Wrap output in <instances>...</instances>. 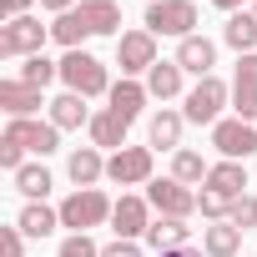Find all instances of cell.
Masks as SVG:
<instances>
[{
    "label": "cell",
    "mask_w": 257,
    "mask_h": 257,
    "mask_svg": "<svg viewBox=\"0 0 257 257\" xmlns=\"http://www.w3.org/2000/svg\"><path fill=\"white\" fill-rule=\"evenodd\" d=\"M91 36H121V6L116 0H81L76 11L51 21V41L66 51H81V41Z\"/></svg>",
    "instance_id": "obj_1"
},
{
    "label": "cell",
    "mask_w": 257,
    "mask_h": 257,
    "mask_svg": "<svg viewBox=\"0 0 257 257\" xmlns=\"http://www.w3.org/2000/svg\"><path fill=\"white\" fill-rule=\"evenodd\" d=\"M61 147V126L56 121H6V132H0V167H6L11 177L26 167V152L36 157H51Z\"/></svg>",
    "instance_id": "obj_2"
},
{
    "label": "cell",
    "mask_w": 257,
    "mask_h": 257,
    "mask_svg": "<svg viewBox=\"0 0 257 257\" xmlns=\"http://www.w3.org/2000/svg\"><path fill=\"white\" fill-rule=\"evenodd\" d=\"M61 81H66V91H76V96H111V76H106V61H96L91 51H66L61 56Z\"/></svg>",
    "instance_id": "obj_3"
},
{
    "label": "cell",
    "mask_w": 257,
    "mask_h": 257,
    "mask_svg": "<svg viewBox=\"0 0 257 257\" xmlns=\"http://www.w3.org/2000/svg\"><path fill=\"white\" fill-rule=\"evenodd\" d=\"M227 101H232V81H222V76H202V81L182 96V116H187L192 126H217Z\"/></svg>",
    "instance_id": "obj_4"
},
{
    "label": "cell",
    "mask_w": 257,
    "mask_h": 257,
    "mask_svg": "<svg viewBox=\"0 0 257 257\" xmlns=\"http://www.w3.org/2000/svg\"><path fill=\"white\" fill-rule=\"evenodd\" d=\"M111 197L101 192V187H76L56 212H61V227H71V232H91V227H101V222H111Z\"/></svg>",
    "instance_id": "obj_5"
},
{
    "label": "cell",
    "mask_w": 257,
    "mask_h": 257,
    "mask_svg": "<svg viewBox=\"0 0 257 257\" xmlns=\"http://www.w3.org/2000/svg\"><path fill=\"white\" fill-rule=\"evenodd\" d=\"M147 31L187 41V36H197V6L192 0H152L147 6Z\"/></svg>",
    "instance_id": "obj_6"
},
{
    "label": "cell",
    "mask_w": 257,
    "mask_h": 257,
    "mask_svg": "<svg viewBox=\"0 0 257 257\" xmlns=\"http://www.w3.org/2000/svg\"><path fill=\"white\" fill-rule=\"evenodd\" d=\"M46 36H51V26H41L36 16H16V21L0 26V56H6V61L26 56V61H31V56H41Z\"/></svg>",
    "instance_id": "obj_7"
},
{
    "label": "cell",
    "mask_w": 257,
    "mask_h": 257,
    "mask_svg": "<svg viewBox=\"0 0 257 257\" xmlns=\"http://www.w3.org/2000/svg\"><path fill=\"white\" fill-rule=\"evenodd\" d=\"M212 147L222 152V162H247L257 152V126L242 121V116H222L212 126Z\"/></svg>",
    "instance_id": "obj_8"
},
{
    "label": "cell",
    "mask_w": 257,
    "mask_h": 257,
    "mask_svg": "<svg viewBox=\"0 0 257 257\" xmlns=\"http://www.w3.org/2000/svg\"><path fill=\"white\" fill-rule=\"evenodd\" d=\"M147 202H152V212L157 217H192L197 212V192L187 187V182H177V177H162V182H147Z\"/></svg>",
    "instance_id": "obj_9"
},
{
    "label": "cell",
    "mask_w": 257,
    "mask_h": 257,
    "mask_svg": "<svg viewBox=\"0 0 257 257\" xmlns=\"http://www.w3.org/2000/svg\"><path fill=\"white\" fill-rule=\"evenodd\" d=\"M116 66H121V76H142V71H152L157 66V36L152 31H121L116 36Z\"/></svg>",
    "instance_id": "obj_10"
},
{
    "label": "cell",
    "mask_w": 257,
    "mask_h": 257,
    "mask_svg": "<svg viewBox=\"0 0 257 257\" xmlns=\"http://www.w3.org/2000/svg\"><path fill=\"white\" fill-rule=\"evenodd\" d=\"M106 177H111L116 187H142V182H152V147H121V152H111Z\"/></svg>",
    "instance_id": "obj_11"
},
{
    "label": "cell",
    "mask_w": 257,
    "mask_h": 257,
    "mask_svg": "<svg viewBox=\"0 0 257 257\" xmlns=\"http://www.w3.org/2000/svg\"><path fill=\"white\" fill-rule=\"evenodd\" d=\"M111 227H116V237H126V242L147 237V227H152V202H147V197H132V192H126V197L111 207Z\"/></svg>",
    "instance_id": "obj_12"
},
{
    "label": "cell",
    "mask_w": 257,
    "mask_h": 257,
    "mask_svg": "<svg viewBox=\"0 0 257 257\" xmlns=\"http://www.w3.org/2000/svg\"><path fill=\"white\" fill-rule=\"evenodd\" d=\"M232 106L242 121L257 126V51L252 56H237V71H232Z\"/></svg>",
    "instance_id": "obj_13"
},
{
    "label": "cell",
    "mask_w": 257,
    "mask_h": 257,
    "mask_svg": "<svg viewBox=\"0 0 257 257\" xmlns=\"http://www.w3.org/2000/svg\"><path fill=\"white\" fill-rule=\"evenodd\" d=\"M41 106H46V101H41V91H36V86H26L21 76L0 81V111H6L11 121H31Z\"/></svg>",
    "instance_id": "obj_14"
},
{
    "label": "cell",
    "mask_w": 257,
    "mask_h": 257,
    "mask_svg": "<svg viewBox=\"0 0 257 257\" xmlns=\"http://www.w3.org/2000/svg\"><path fill=\"white\" fill-rule=\"evenodd\" d=\"M177 66L202 81V76H212V66H217V46H212L207 36H187V41H177Z\"/></svg>",
    "instance_id": "obj_15"
},
{
    "label": "cell",
    "mask_w": 257,
    "mask_h": 257,
    "mask_svg": "<svg viewBox=\"0 0 257 257\" xmlns=\"http://www.w3.org/2000/svg\"><path fill=\"white\" fill-rule=\"evenodd\" d=\"M86 132H91V147H111V152H121V147H126V132H132V121L116 116V111L106 106V111H96V116H91Z\"/></svg>",
    "instance_id": "obj_16"
},
{
    "label": "cell",
    "mask_w": 257,
    "mask_h": 257,
    "mask_svg": "<svg viewBox=\"0 0 257 257\" xmlns=\"http://www.w3.org/2000/svg\"><path fill=\"white\" fill-rule=\"evenodd\" d=\"M182 126H187V116L162 106V111L152 116V126H147V142L162 147V152H182Z\"/></svg>",
    "instance_id": "obj_17"
},
{
    "label": "cell",
    "mask_w": 257,
    "mask_h": 257,
    "mask_svg": "<svg viewBox=\"0 0 257 257\" xmlns=\"http://www.w3.org/2000/svg\"><path fill=\"white\" fill-rule=\"evenodd\" d=\"M207 192H217V197H227V202H237L242 192H247V172H242V162H217L212 172H207V182H202Z\"/></svg>",
    "instance_id": "obj_18"
},
{
    "label": "cell",
    "mask_w": 257,
    "mask_h": 257,
    "mask_svg": "<svg viewBox=\"0 0 257 257\" xmlns=\"http://www.w3.org/2000/svg\"><path fill=\"white\" fill-rule=\"evenodd\" d=\"M147 101H152V91H147L142 81H132V76H121V81L111 86V111H116V116H126V121H137Z\"/></svg>",
    "instance_id": "obj_19"
},
{
    "label": "cell",
    "mask_w": 257,
    "mask_h": 257,
    "mask_svg": "<svg viewBox=\"0 0 257 257\" xmlns=\"http://www.w3.org/2000/svg\"><path fill=\"white\" fill-rule=\"evenodd\" d=\"M66 172H71V182H76V187H96V182L106 177L101 147H76V152H71V162H66Z\"/></svg>",
    "instance_id": "obj_20"
},
{
    "label": "cell",
    "mask_w": 257,
    "mask_h": 257,
    "mask_svg": "<svg viewBox=\"0 0 257 257\" xmlns=\"http://www.w3.org/2000/svg\"><path fill=\"white\" fill-rule=\"evenodd\" d=\"M187 232H192V227H187L182 217H157V222L147 227V247H152V252H172V247H192V242H187Z\"/></svg>",
    "instance_id": "obj_21"
},
{
    "label": "cell",
    "mask_w": 257,
    "mask_h": 257,
    "mask_svg": "<svg viewBox=\"0 0 257 257\" xmlns=\"http://www.w3.org/2000/svg\"><path fill=\"white\" fill-rule=\"evenodd\" d=\"M202 252H207V257H237V252H242V227H232V222L202 227Z\"/></svg>",
    "instance_id": "obj_22"
},
{
    "label": "cell",
    "mask_w": 257,
    "mask_h": 257,
    "mask_svg": "<svg viewBox=\"0 0 257 257\" xmlns=\"http://www.w3.org/2000/svg\"><path fill=\"white\" fill-rule=\"evenodd\" d=\"M222 41H227L237 56H252V51H257V16H252V11H237V16H227V26H222Z\"/></svg>",
    "instance_id": "obj_23"
},
{
    "label": "cell",
    "mask_w": 257,
    "mask_h": 257,
    "mask_svg": "<svg viewBox=\"0 0 257 257\" xmlns=\"http://www.w3.org/2000/svg\"><path fill=\"white\" fill-rule=\"evenodd\" d=\"M51 121L61 126V132H76V126H91L86 96H76V91H61V96L51 101Z\"/></svg>",
    "instance_id": "obj_24"
},
{
    "label": "cell",
    "mask_w": 257,
    "mask_h": 257,
    "mask_svg": "<svg viewBox=\"0 0 257 257\" xmlns=\"http://www.w3.org/2000/svg\"><path fill=\"white\" fill-rule=\"evenodd\" d=\"M182 76H187V71H182L177 61H157V66L147 71V91H152L157 101H172V96H182Z\"/></svg>",
    "instance_id": "obj_25"
},
{
    "label": "cell",
    "mask_w": 257,
    "mask_h": 257,
    "mask_svg": "<svg viewBox=\"0 0 257 257\" xmlns=\"http://www.w3.org/2000/svg\"><path fill=\"white\" fill-rule=\"evenodd\" d=\"M16 227H21L26 237H51V232L61 227V212H51L46 202H26L21 217H16Z\"/></svg>",
    "instance_id": "obj_26"
},
{
    "label": "cell",
    "mask_w": 257,
    "mask_h": 257,
    "mask_svg": "<svg viewBox=\"0 0 257 257\" xmlns=\"http://www.w3.org/2000/svg\"><path fill=\"white\" fill-rule=\"evenodd\" d=\"M207 162H202V152H192V147H182V152H172V177L177 182H187V187H202L207 182Z\"/></svg>",
    "instance_id": "obj_27"
},
{
    "label": "cell",
    "mask_w": 257,
    "mask_h": 257,
    "mask_svg": "<svg viewBox=\"0 0 257 257\" xmlns=\"http://www.w3.org/2000/svg\"><path fill=\"white\" fill-rule=\"evenodd\" d=\"M51 187H56V182H51L46 167H21V172H16V192H21L26 202H46Z\"/></svg>",
    "instance_id": "obj_28"
},
{
    "label": "cell",
    "mask_w": 257,
    "mask_h": 257,
    "mask_svg": "<svg viewBox=\"0 0 257 257\" xmlns=\"http://www.w3.org/2000/svg\"><path fill=\"white\" fill-rule=\"evenodd\" d=\"M56 76H61V61H46V56H31V61L21 66V81H26V86H36V91H46Z\"/></svg>",
    "instance_id": "obj_29"
},
{
    "label": "cell",
    "mask_w": 257,
    "mask_h": 257,
    "mask_svg": "<svg viewBox=\"0 0 257 257\" xmlns=\"http://www.w3.org/2000/svg\"><path fill=\"white\" fill-rule=\"evenodd\" d=\"M227 222H232V227H242V232H247V227H257V197H247V192H242V197L227 207Z\"/></svg>",
    "instance_id": "obj_30"
},
{
    "label": "cell",
    "mask_w": 257,
    "mask_h": 257,
    "mask_svg": "<svg viewBox=\"0 0 257 257\" xmlns=\"http://www.w3.org/2000/svg\"><path fill=\"white\" fill-rule=\"evenodd\" d=\"M56 257H101V247L91 242V232H71L66 242H61V252Z\"/></svg>",
    "instance_id": "obj_31"
},
{
    "label": "cell",
    "mask_w": 257,
    "mask_h": 257,
    "mask_svg": "<svg viewBox=\"0 0 257 257\" xmlns=\"http://www.w3.org/2000/svg\"><path fill=\"white\" fill-rule=\"evenodd\" d=\"M227 207H232L227 197H217V192H207V187L197 192V212H202V217H212V222H227Z\"/></svg>",
    "instance_id": "obj_32"
},
{
    "label": "cell",
    "mask_w": 257,
    "mask_h": 257,
    "mask_svg": "<svg viewBox=\"0 0 257 257\" xmlns=\"http://www.w3.org/2000/svg\"><path fill=\"white\" fill-rule=\"evenodd\" d=\"M0 257H26V232L21 227H0Z\"/></svg>",
    "instance_id": "obj_33"
},
{
    "label": "cell",
    "mask_w": 257,
    "mask_h": 257,
    "mask_svg": "<svg viewBox=\"0 0 257 257\" xmlns=\"http://www.w3.org/2000/svg\"><path fill=\"white\" fill-rule=\"evenodd\" d=\"M101 257H142V247H137V242H126V237H116V242L101 247Z\"/></svg>",
    "instance_id": "obj_34"
},
{
    "label": "cell",
    "mask_w": 257,
    "mask_h": 257,
    "mask_svg": "<svg viewBox=\"0 0 257 257\" xmlns=\"http://www.w3.org/2000/svg\"><path fill=\"white\" fill-rule=\"evenodd\" d=\"M36 0H0V21H16V16H31Z\"/></svg>",
    "instance_id": "obj_35"
},
{
    "label": "cell",
    "mask_w": 257,
    "mask_h": 257,
    "mask_svg": "<svg viewBox=\"0 0 257 257\" xmlns=\"http://www.w3.org/2000/svg\"><path fill=\"white\" fill-rule=\"evenodd\" d=\"M41 6H46L51 16H66V11H76V6H81V0H41Z\"/></svg>",
    "instance_id": "obj_36"
},
{
    "label": "cell",
    "mask_w": 257,
    "mask_h": 257,
    "mask_svg": "<svg viewBox=\"0 0 257 257\" xmlns=\"http://www.w3.org/2000/svg\"><path fill=\"white\" fill-rule=\"evenodd\" d=\"M212 6H217V11H227V16H237V11L247 6V0H212Z\"/></svg>",
    "instance_id": "obj_37"
},
{
    "label": "cell",
    "mask_w": 257,
    "mask_h": 257,
    "mask_svg": "<svg viewBox=\"0 0 257 257\" xmlns=\"http://www.w3.org/2000/svg\"><path fill=\"white\" fill-rule=\"evenodd\" d=\"M157 257H202L197 247H172V252H157Z\"/></svg>",
    "instance_id": "obj_38"
},
{
    "label": "cell",
    "mask_w": 257,
    "mask_h": 257,
    "mask_svg": "<svg viewBox=\"0 0 257 257\" xmlns=\"http://www.w3.org/2000/svg\"><path fill=\"white\" fill-rule=\"evenodd\" d=\"M252 16H257V0H252Z\"/></svg>",
    "instance_id": "obj_39"
},
{
    "label": "cell",
    "mask_w": 257,
    "mask_h": 257,
    "mask_svg": "<svg viewBox=\"0 0 257 257\" xmlns=\"http://www.w3.org/2000/svg\"><path fill=\"white\" fill-rule=\"evenodd\" d=\"M147 6H152V0H147Z\"/></svg>",
    "instance_id": "obj_40"
}]
</instances>
